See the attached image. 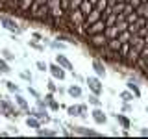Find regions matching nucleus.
<instances>
[{"label":"nucleus","mask_w":148,"mask_h":139,"mask_svg":"<svg viewBox=\"0 0 148 139\" xmlns=\"http://www.w3.org/2000/svg\"><path fill=\"white\" fill-rule=\"evenodd\" d=\"M15 98H17V104H18V106H21V108H22V109H28V104H26V100H24V98H22V96H18V95H17V96H15Z\"/></svg>","instance_id":"6ab92c4d"},{"label":"nucleus","mask_w":148,"mask_h":139,"mask_svg":"<svg viewBox=\"0 0 148 139\" xmlns=\"http://www.w3.org/2000/svg\"><path fill=\"white\" fill-rule=\"evenodd\" d=\"M137 19H139V15H137L135 9H133V11H130L128 15H126V22H128V24H133V22H135Z\"/></svg>","instance_id":"4468645a"},{"label":"nucleus","mask_w":148,"mask_h":139,"mask_svg":"<svg viewBox=\"0 0 148 139\" xmlns=\"http://www.w3.org/2000/svg\"><path fill=\"white\" fill-rule=\"evenodd\" d=\"M37 133H39V136H54V132H50V130H43V128H37Z\"/></svg>","instance_id":"5701e85b"},{"label":"nucleus","mask_w":148,"mask_h":139,"mask_svg":"<svg viewBox=\"0 0 148 139\" xmlns=\"http://www.w3.org/2000/svg\"><path fill=\"white\" fill-rule=\"evenodd\" d=\"M89 102H91L92 106H100V100H98V96H96V95H91L89 96Z\"/></svg>","instance_id":"b1692460"},{"label":"nucleus","mask_w":148,"mask_h":139,"mask_svg":"<svg viewBox=\"0 0 148 139\" xmlns=\"http://www.w3.org/2000/svg\"><path fill=\"white\" fill-rule=\"evenodd\" d=\"M135 11H137V15H139V17L148 19V2H143L139 8H135Z\"/></svg>","instance_id":"9b49d317"},{"label":"nucleus","mask_w":148,"mask_h":139,"mask_svg":"<svg viewBox=\"0 0 148 139\" xmlns=\"http://www.w3.org/2000/svg\"><path fill=\"white\" fill-rule=\"evenodd\" d=\"M48 104H50V108H52V109H58L59 108V104H58V102H54V98L48 100Z\"/></svg>","instance_id":"bb28decb"},{"label":"nucleus","mask_w":148,"mask_h":139,"mask_svg":"<svg viewBox=\"0 0 148 139\" xmlns=\"http://www.w3.org/2000/svg\"><path fill=\"white\" fill-rule=\"evenodd\" d=\"M0 21H2V24L6 26V28H9V30H15V32L18 30V28H17V24H15V22L11 21V19H4V17H2Z\"/></svg>","instance_id":"ddd939ff"},{"label":"nucleus","mask_w":148,"mask_h":139,"mask_svg":"<svg viewBox=\"0 0 148 139\" xmlns=\"http://www.w3.org/2000/svg\"><path fill=\"white\" fill-rule=\"evenodd\" d=\"M141 133L143 136H148V130H141Z\"/></svg>","instance_id":"7c9ffc66"},{"label":"nucleus","mask_w":148,"mask_h":139,"mask_svg":"<svg viewBox=\"0 0 148 139\" xmlns=\"http://www.w3.org/2000/svg\"><path fill=\"white\" fill-rule=\"evenodd\" d=\"M69 113L71 115H80V106H71V108H69Z\"/></svg>","instance_id":"4be33fe9"},{"label":"nucleus","mask_w":148,"mask_h":139,"mask_svg":"<svg viewBox=\"0 0 148 139\" xmlns=\"http://www.w3.org/2000/svg\"><path fill=\"white\" fill-rule=\"evenodd\" d=\"M52 46H56V48H63V45H61V43H52Z\"/></svg>","instance_id":"c756f323"},{"label":"nucleus","mask_w":148,"mask_h":139,"mask_svg":"<svg viewBox=\"0 0 148 139\" xmlns=\"http://www.w3.org/2000/svg\"><path fill=\"white\" fill-rule=\"evenodd\" d=\"M92 119H95V122L104 124L106 122V113L102 109H95V111H92Z\"/></svg>","instance_id":"9d476101"},{"label":"nucleus","mask_w":148,"mask_h":139,"mask_svg":"<svg viewBox=\"0 0 148 139\" xmlns=\"http://www.w3.org/2000/svg\"><path fill=\"white\" fill-rule=\"evenodd\" d=\"M2 54H4V58H6V59H13V54L9 52V50H4Z\"/></svg>","instance_id":"c85d7f7f"},{"label":"nucleus","mask_w":148,"mask_h":139,"mask_svg":"<svg viewBox=\"0 0 148 139\" xmlns=\"http://www.w3.org/2000/svg\"><path fill=\"white\" fill-rule=\"evenodd\" d=\"M120 98L130 102V100H133V95H132V93H128V91H124V93H120Z\"/></svg>","instance_id":"412c9836"},{"label":"nucleus","mask_w":148,"mask_h":139,"mask_svg":"<svg viewBox=\"0 0 148 139\" xmlns=\"http://www.w3.org/2000/svg\"><path fill=\"white\" fill-rule=\"evenodd\" d=\"M0 72H9L8 63H6V61H2V59H0Z\"/></svg>","instance_id":"393cba45"},{"label":"nucleus","mask_w":148,"mask_h":139,"mask_svg":"<svg viewBox=\"0 0 148 139\" xmlns=\"http://www.w3.org/2000/svg\"><path fill=\"white\" fill-rule=\"evenodd\" d=\"M6 83H8V89H9V91H17V85H15L13 82H6Z\"/></svg>","instance_id":"a878e982"},{"label":"nucleus","mask_w":148,"mask_h":139,"mask_svg":"<svg viewBox=\"0 0 148 139\" xmlns=\"http://www.w3.org/2000/svg\"><path fill=\"white\" fill-rule=\"evenodd\" d=\"M48 69H50V72H52L54 78H58V80H63L65 78V69L61 67V65L56 63V65H52V67H48Z\"/></svg>","instance_id":"20e7f679"},{"label":"nucleus","mask_w":148,"mask_h":139,"mask_svg":"<svg viewBox=\"0 0 148 139\" xmlns=\"http://www.w3.org/2000/svg\"><path fill=\"white\" fill-rule=\"evenodd\" d=\"M92 67H95V71H96V74H98V76H104V74H106L104 65H102L98 59H95V61H92Z\"/></svg>","instance_id":"f8f14e48"},{"label":"nucleus","mask_w":148,"mask_h":139,"mask_svg":"<svg viewBox=\"0 0 148 139\" xmlns=\"http://www.w3.org/2000/svg\"><path fill=\"white\" fill-rule=\"evenodd\" d=\"M78 9H80L83 15L87 17V15H89V13L92 11V9H95V4H92L91 0H82V4H80V8H78Z\"/></svg>","instance_id":"39448f33"},{"label":"nucleus","mask_w":148,"mask_h":139,"mask_svg":"<svg viewBox=\"0 0 148 139\" xmlns=\"http://www.w3.org/2000/svg\"><path fill=\"white\" fill-rule=\"evenodd\" d=\"M87 43H89L92 48L100 50V48H104V46L108 45V37H106L104 34H95V35H91L89 39H87Z\"/></svg>","instance_id":"f257e3e1"},{"label":"nucleus","mask_w":148,"mask_h":139,"mask_svg":"<svg viewBox=\"0 0 148 139\" xmlns=\"http://www.w3.org/2000/svg\"><path fill=\"white\" fill-rule=\"evenodd\" d=\"M87 85H89V89L95 93V95H100L102 93V85H100V80L98 78H87Z\"/></svg>","instance_id":"7ed1b4c3"},{"label":"nucleus","mask_w":148,"mask_h":139,"mask_svg":"<svg viewBox=\"0 0 148 139\" xmlns=\"http://www.w3.org/2000/svg\"><path fill=\"white\" fill-rule=\"evenodd\" d=\"M37 69H39V71H46V69H48V67H46V63L39 61V63H37Z\"/></svg>","instance_id":"cd10ccee"},{"label":"nucleus","mask_w":148,"mask_h":139,"mask_svg":"<svg viewBox=\"0 0 148 139\" xmlns=\"http://www.w3.org/2000/svg\"><path fill=\"white\" fill-rule=\"evenodd\" d=\"M130 48H132V43L126 41V43H120V48H119V56H120V61L124 65V59H126V56L130 52Z\"/></svg>","instance_id":"423d86ee"},{"label":"nucleus","mask_w":148,"mask_h":139,"mask_svg":"<svg viewBox=\"0 0 148 139\" xmlns=\"http://www.w3.org/2000/svg\"><path fill=\"white\" fill-rule=\"evenodd\" d=\"M128 89L132 91L135 96H141V91H139V87H137V83H135V82H128Z\"/></svg>","instance_id":"2eb2a0df"},{"label":"nucleus","mask_w":148,"mask_h":139,"mask_svg":"<svg viewBox=\"0 0 148 139\" xmlns=\"http://www.w3.org/2000/svg\"><path fill=\"white\" fill-rule=\"evenodd\" d=\"M56 63H58V65H61L65 71H72V63L69 61V59L65 58L63 54H58V58H56Z\"/></svg>","instance_id":"0eeeda50"},{"label":"nucleus","mask_w":148,"mask_h":139,"mask_svg":"<svg viewBox=\"0 0 148 139\" xmlns=\"http://www.w3.org/2000/svg\"><path fill=\"white\" fill-rule=\"evenodd\" d=\"M108 48L111 50V52H119V48H120V39L119 37H113V39H108Z\"/></svg>","instance_id":"1a4fd4ad"},{"label":"nucleus","mask_w":148,"mask_h":139,"mask_svg":"<svg viewBox=\"0 0 148 139\" xmlns=\"http://www.w3.org/2000/svg\"><path fill=\"white\" fill-rule=\"evenodd\" d=\"M69 93H71L72 96H80V95H82V89H80L78 85H72L71 89H69Z\"/></svg>","instance_id":"f3484780"},{"label":"nucleus","mask_w":148,"mask_h":139,"mask_svg":"<svg viewBox=\"0 0 148 139\" xmlns=\"http://www.w3.org/2000/svg\"><path fill=\"white\" fill-rule=\"evenodd\" d=\"M117 120L122 124V128H130V120H128V117H124V115H117Z\"/></svg>","instance_id":"dca6fc26"},{"label":"nucleus","mask_w":148,"mask_h":139,"mask_svg":"<svg viewBox=\"0 0 148 139\" xmlns=\"http://www.w3.org/2000/svg\"><path fill=\"white\" fill-rule=\"evenodd\" d=\"M119 34H120V30L117 28V24H113V26H106V30H104V35L108 37V39L119 37Z\"/></svg>","instance_id":"6e6552de"},{"label":"nucleus","mask_w":148,"mask_h":139,"mask_svg":"<svg viewBox=\"0 0 148 139\" xmlns=\"http://www.w3.org/2000/svg\"><path fill=\"white\" fill-rule=\"evenodd\" d=\"M76 132L83 133V136H98V133H96V132H92V130H85V128H78Z\"/></svg>","instance_id":"aec40b11"},{"label":"nucleus","mask_w":148,"mask_h":139,"mask_svg":"<svg viewBox=\"0 0 148 139\" xmlns=\"http://www.w3.org/2000/svg\"><path fill=\"white\" fill-rule=\"evenodd\" d=\"M26 124H28L30 128H39V120H35V119H32V117H28Z\"/></svg>","instance_id":"a211bd4d"},{"label":"nucleus","mask_w":148,"mask_h":139,"mask_svg":"<svg viewBox=\"0 0 148 139\" xmlns=\"http://www.w3.org/2000/svg\"><path fill=\"white\" fill-rule=\"evenodd\" d=\"M104 30H106V21H104V19H100V21H96L95 24H91L89 28H87L85 37H91V35H95V34H104Z\"/></svg>","instance_id":"f03ea898"}]
</instances>
